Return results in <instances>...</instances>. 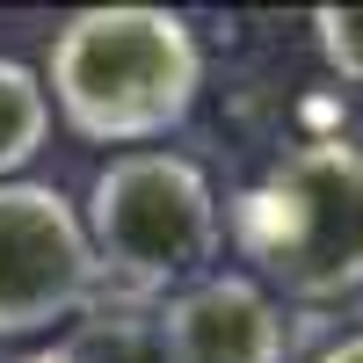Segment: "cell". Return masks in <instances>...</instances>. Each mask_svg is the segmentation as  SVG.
Returning a JSON list of instances; mask_svg holds the SVG:
<instances>
[{"label": "cell", "mask_w": 363, "mask_h": 363, "mask_svg": "<svg viewBox=\"0 0 363 363\" xmlns=\"http://www.w3.org/2000/svg\"><path fill=\"white\" fill-rule=\"evenodd\" d=\"M247 277L298 306L363 291V145L306 138L277 153L225 211Z\"/></svg>", "instance_id": "obj_2"}, {"label": "cell", "mask_w": 363, "mask_h": 363, "mask_svg": "<svg viewBox=\"0 0 363 363\" xmlns=\"http://www.w3.org/2000/svg\"><path fill=\"white\" fill-rule=\"evenodd\" d=\"M44 138H51V95H44L37 66L0 58V182L37 160Z\"/></svg>", "instance_id": "obj_6"}, {"label": "cell", "mask_w": 363, "mask_h": 363, "mask_svg": "<svg viewBox=\"0 0 363 363\" xmlns=\"http://www.w3.org/2000/svg\"><path fill=\"white\" fill-rule=\"evenodd\" d=\"M313 363H363V335H342V342H327Z\"/></svg>", "instance_id": "obj_8"}, {"label": "cell", "mask_w": 363, "mask_h": 363, "mask_svg": "<svg viewBox=\"0 0 363 363\" xmlns=\"http://www.w3.org/2000/svg\"><path fill=\"white\" fill-rule=\"evenodd\" d=\"M80 225H87L102 284L131 298H167L182 284L211 277L218 240H225V211L196 160L145 145V153H116L95 174Z\"/></svg>", "instance_id": "obj_3"}, {"label": "cell", "mask_w": 363, "mask_h": 363, "mask_svg": "<svg viewBox=\"0 0 363 363\" xmlns=\"http://www.w3.org/2000/svg\"><path fill=\"white\" fill-rule=\"evenodd\" d=\"M153 349L160 363H291L298 335L284 306L240 269H211V277L182 284L153 313Z\"/></svg>", "instance_id": "obj_5"}, {"label": "cell", "mask_w": 363, "mask_h": 363, "mask_svg": "<svg viewBox=\"0 0 363 363\" xmlns=\"http://www.w3.org/2000/svg\"><path fill=\"white\" fill-rule=\"evenodd\" d=\"M95 291L102 269L73 196L51 182H0V342L87 313Z\"/></svg>", "instance_id": "obj_4"}, {"label": "cell", "mask_w": 363, "mask_h": 363, "mask_svg": "<svg viewBox=\"0 0 363 363\" xmlns=\"http://www.w3.org/2000/svg\"><path fill=\"white\" fill-rule=\"evenodd\" d=\"M313 44L327 58V73L363 87V8H313Z\"/></svg>", "instance_id": "obj_7"}, {"label": "cell", "mask_w": 363, "mask_h": 363, "mask_svg": "<svg viewBox=\"0 0 363 363\" xmlns=\"http://www.w3.org/2000/svg\"><path fill=\"white\" fill-rule=\"evenodd\" d=\"M44 95L87 145H131L182 131L203 95V44L167 8H80L51 29Z\"/></svg>", "instance_id": "obj_1"}]
</instances>
